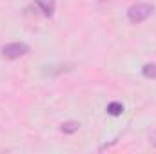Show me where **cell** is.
Masks as SVG:
<instances>
[{
	"label": "cell",
	"instance_id": "obj_1",
	"mask_svg": "<svg viewBox=\"0 0 156 154\" xmlns=\"http://www.w3.org/2000/svg\"><path fill=\"white\" fill-rule=\"evenodd\" d=\"M153 5H149V4H134V5H131L129 9H127V18H129V22H133V24H140V22H144V20H147L151 15H153Z\"/></svg>",
	"mask_w": 156,
	"mask_h": 154
},
{
	"label": "cell",
	"instance_id": "obj_2",
	"mask_svg": "<svg viewBox=\"0 0 156 154\" xmlns=\"http://www.w3.org/2000/svg\"><path fill=\"white\" fill-rule=\"evenodd\" d=\"M0 53H2V56L7 58V60H16V58H20V56H24V54L29 53V45L24 44V42H13V44L4 45V47L0 49Z\"/></svg>",
	"mask_w": 156,
	"mask_h": 154
},
{
	"label": "cell",
	"instance_id": "obj_3",
	"mask_svg": "<svg viewBox=\"0 0 156 154\" xmlns=\"http://www.w3.org/2000/svg\"><path fill=\"white\" fill-rule=\"evenodd\" d=\"M35 4L38 5V9L45 16H53V13H55V0H35Z\"/></svg>",
	"mask_w": 156,
	"mask_h": 154
},
{
	"label": "cell",
	"instance_id": "obj_4",
	"mask_svg": "<svg viewBox=\"0 0 156 154\" xmlns=\"http://www.w3.org/2000/svg\"><path fill=\"white\" fill-rule=\"evenodd\" d=\"M78 129H80V123H78V121H64V123L60 125V131H62L64 134H75Z\"/></svg>",
	"mask_w": 156,
	"mask_h": 154
},
{
	"label": "cell",
	"instance_id": "obj_5",
	"mask_svg": "<svg viewBox=\"0 0 156 154\" xmlns=\"http://www.w3.org/2000/svg\"><path fill=\"white\" fill-rule=\"evenodd\" d=\"M142 75H144L145 78L156 80V64H145L144 69H142Z\"/></svg>",
	"mask_w": 156,
	"mask_h": 154
},
{
	"label": "cell",
	"instance_id": "obj_6",
	"mask_svg": "<svg viewBox=\"0 0 156 154\" xmlns=\"http://www.w3.org/2000/svg\"><path fill=\"white\" fill-rule=\"evenodd\" d=\"M122 111H123V105H122L120 102H111V103L107 105V113H109L111 116L122 114Z\"/></svg>",
	"mask_w": 156,
	"mask_h": 154
},
{
	"label": "cell",
	"instance_id": "obj_7",
	"mask_svg": "<svg viewBox=\"0 0 156 154\" xmlns=\"http://www.w3.org/2000/svg\"><path fill=\"white\" fill-rule=\"evenodd\" d=\"M151 142L156 145V132H154V134H151Z\"/></svg>",
	"mask_w": 156,
	"mask_h": 154
}]
</instances>
